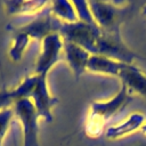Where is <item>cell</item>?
I'll use <instances>...</instances> for the list:
<instances>
[{
  "mask_svg": "<svg viewBox=\"0 0 146 146\" xmlns=\"http://www.w3.org/2000/svg\"><path fill=\"white\" fill-rule=\"evenodd\" d=\"M63 51V39L59 33H52L41 41V51L35 63L34 74L47 76L59 60Z\"/></svg>",
  "mask_w": 146,
  "mask_h": 146,
  "instance_id": "cell-7",
  "label": "cell"
},
{
  "mask_svg": "<svg viewBox=\"0 0 146 146\" xmlns=\"http://www.w3.org/2000/svg\"><path fill=\"white\" fill-rule=\"evenodd\" d=\"M62 24L63 22L52 15L49 3L46 9L34 15V18H32L26 24L21 25L18 27H8V30H10L11 32L24 33L30 39H35L41 42L46 36L52 33H59Z\"/></svg>",
  "mask_w": 146,
  "mask_h": 146,
  "instance_id": "cell-6",
  "label": "cell"
},
{
  "mask_svg": "<svg viewBox=\"0 0 146 146\" xmlns=\"http://www.w3.org/2000/svg\"><path fill=\"white\" fill-rule=\"evenodd\" d=\"M144 73H145V75H146V71H144Z\"/></svg>",
  "mask_w": 146,
  "mask_h": 146,
  "instance_id": "cell-22",
  "label": "cell"
},
{
  "mask_svg": "<svg viewBox=\"0 0 146 146\" xmlns=\"http://www.w3.org/2000/svg\"><path fill=\"white\" fill-rule=\"evenodd\" d=\"M141 10H143L144 15H146V2H145V3H144V6L141 7Z\"/></svg>",
  "mask_w": 146,
  "mask_h": 146,
  "instance_id": "cell-20",
  "label": "cell"
},
{
  "mask_svg": "<svg viewBox=\"0 0 146 146\" xmlns=\"http://www.w3.org/2000/svg\"><path fill=\"white\" fill-rule=\"evenodd\" d=\"M124 64L125 63L117 62V60H114V59H111V58H107L104 56L91 55L88 60L87 71L117 76Z\"/></svg>",
  "mask_w": 146,
  "mask_h": 146,
  "instance_id": "cell-14",
  "label": "cell"
},
{
  "mask_svg": "<svg viewBox=\"0 0 146 146\" xmlns=\"http://www.w3.org/2000/svg\"><path fill=\"white\" fill-rule=\"evenodd\" d=\"M29 98L33 103L38 112V115L41 119L46 120L47 122H51L52 121V107L58 103V98L50 95L48 84H47V76L36 75L35 84Z\"/></svg>",
  "mask_w": 146,
  "mask_h": 146,
  "instance_id": "cell-8",
  "label": "cell"
},
{
  "mask_svg": "<svg viewBox=\"0 0 146 146\" xmlns=\"http://www.w3.org/2000/svg\"><path fill=\"white\" fill-rule=\"evenodd\" d=\"M96 24L104 31H121V25L131 19L137 10L144 6L139 2L88 1Z\"/></svg>",
  "mask_w": 146,
  "mask_h": 146,
  "instance_id": "cell-1",
  "label": "cell"
},
{
  "mask_svg": "<svg viewBox=\"0 0 146 146\" xmlns=\"http://www.w3.org/2000/svg\"><path fill=\"white\" fill-rule=\"evenodd\" d=\"M140 130H141V132L146 136V123H144V124H143V127L140 128Z\"/></svg>",
  "mask_w": 146,
  "mask_h": 146,
  "instance_id": "cell-19",
  "label": "cell"
},
{
  "mask_svg": "<svg viewBox=\"0 0 146 146\" xmlns=\"http://www.w3.org/2000/svg\"><path fill=\"white\" fill-rule=\"evenodd\" d=\"M0 146H2V144H0Z\"/></svg>",
  "mask_w": 146,
  "mask_h": 146,
  "instance_id": "cell-23",
  "label": "cell"
},
{
  "mask_svg": "<svg viewBox=\"0 0 146 146\" xmlns=\"http://www.w3.org/2000/svg\"><path fill=\"white\" fill-rule=\"evenodd\" d=\"M14 116V110L11 106L0 110V144H2L3 138L7 135V131Z\"/></svg>",
  "mask_w": 146,
  "mask_h": 146,
  "instance_id": "cell-18",
  "label": "cell"
},
{
  "mask_svg": "<svg viewBox=\"0 0 146 146\" xmlns=\"http://www.w3.org/2000/svg\"><path fill=\"white\" fill-rule=\"evenodd\" d=\"M14 115L18 119L23 130V146H40L38 112L30 98H22L13 104Z\"/></svg>",
  "mask_w": 146,
  "mask_h": 146,
  "instance_id": "cell-5",
  "label": "cell"
},
{
  "mask_svg": "<svg viewBox=\"0 0 146 146\" xmlns=\"http://www.w3.org/2000/svg\"><path fill=\"white\" fill-rule=\"evenodd\" d=\"M136 146H146V143H141V144H138Z\"/></svg>",
  "mask_w": 146,
  "mask_h": 146,
  "instance_id": "cell-21",
  "label": "cell"
},
{
  "mask_svg": "<svg viewBox=\"0 0 146 146\" xmlns=\"http://www.w3.org/2000/svg\"><path fill=\"white\" fill-rule=\"evenodd\" d=\"M72 3L75 8L79 21L87 23V24H96L94 17H92V14L90 11L88 1H73Z\"/></svg>",
  "mask_w": 146,
  "mask_h": 146,
  "instance_id": "cell-17",
  "label": "cell"
},
{
  "mask_svg": "<svg viewBox=\"0 0 146 146\" xmlns=\"http://www.w3.org/2000/svg\"><path fill=\"white\" fill-rule=\"evenodd\" d=\"M117 78L130 94L135 92L146 97V75L133 64H124Z\"/></svg>",
  "mask_w": 146,
  "mask_h": 146,
  "instance_id": "cell-10",
  "label": "cell"
},
{
  "mask_svg": "<svg viewBox=\"0 0 146 146\" xmlns=\"http://www.w3.org/2000/svg\"><path fill=\"white\" fill-rule=\"evenodd\" d=\"M96 55L104 56L125 64H132L135 59L143 58L140 55L131 50L122 40L121 31H104L100 29V33L97 40Z\"/></svg>",
  "mask_w": 146,
  "mask_h": 146,
  "instance_id": "cell-3",
  "label": "cell"
},
{
  "mask_svg": "<svg viewBox=\"0 0 146 146\" xmlns=\"http://www.w3.org/2000/svg\"><path fill=\"white\" fill-rule=\"evenodd\" d=\"M99 33L100 29L97 24H87L81 21L74 23H63L59 30V34L64 41L80 46L90 55H96Z\"/></svg>",
  "mask_w": 146,
  "mask_h": 146,
  "instance_id": "cell-4",
  "label": "cell"
},
{
  "mask_svg": "<svg viewBox=\"0 0 146 146\" xmlns=\"http://www.w3.org/2000/svg\"><path fill=\"white\" fill-rule=\"evenodd\" d=\"M63 52L75 79H79L86 71L90 54L80 46L63 40Z\"/></svg>",
  "mask_w": 146,
  "mask_h": 146,
  "instance_id": "cell-9",
  "label": "cell"
},
{
  "mask_svg": "<svg viewBox=\"0 0 146 146\" xmlns=\"http://www.w3.org/2000/svg\"><path fill=\"white\" fill-rule=\"evenodd\" d=\"M31 39L21 32H13V42L10 44L8 55L13 62H19L30 43Z\"/></svg>",
  "mask_w": 146,
  "mask_h": 146,
  "instance_id": "cell-16",
  "label": "cell"
},
{
  "mask_svg": "<svg viewBox=\"0 0 146 146\" xmlns=\"http://www.w3.org/2000/svg\"><path fill=\"white\" fill-rule=\"evenodd\" d=\"M144 121H145V115L144 114L132 113L123 122L107 128L106 131H105V137L107 139H117V138H121L123 136L130 135L133 131L140 129L144 124Z\"/></svg>",
  "mask_w": 146,
  "mask_h": 146,
  "instance_id": "cell-13",
  "label": "cell"
},
{
  "mask_svg": "<svg viewBox=\"0 0 146 146\" xmlns=\"http://www.w3.org/2000/svg\"><path fill=\"white\" fill-rule=\"evenodd\" d=\"M36 81V75L32 74L26 76L18 86L13 89L3 88L0 90V110L13 106V104L22 98H29Z\"/></svg>",
  "mask_w": 146,
  "mask_h": 146,
  "instance_id": "cell-11",
  "label": "cell"
},
{
  "mask_svg": "<svg viewBox=\"0 0 146 146\" xmlns=\"http://www.w3.org/2000/svg\"><path fill=\"white\" fill-rule=\"evenodd\" d=\"M50 10L54 16H56L63 23H74L78 22V15L72 2L66 0H55L50 1Z\"/></svg>",
  "mask_w": 146,
  "mask_h": 146,
  "instance_id": "cell-15",
  "label": "cell"
},
{
  "mask_svg": "<svg viewBox=\"0 0 146 146\" xmlns=\"http://www.w3.org/2000/svg\"><path fill=\"white\" fill-rule=\"evenodd\" d=\"M50 1L44 0H10L5 1L3 6L9 15H36L49 6Z\"/></svg>",
  "mask_w": 146,
  "mask_h": 146,
  "instance_id": "cell-12",
  "label": "cell"
},
{
  "mask_svg": "<svg viewBox=\"0 0 146 146\" xmlns=\"http://www.w3.org/2000/svg\"><path fill=\"white\" fill-rule=\"evenodd\" d=\"M132 100V95L128 89L121 84L120 91L106 102H92L90 104V112L84 125V132L88 137H98L106 122L122 111Z\"/></svg>",
  "mask_w": 146,
  "mask_h": 146,
  "instance_id": "cell-2",
  "label": "cell"
}]
</instances>
